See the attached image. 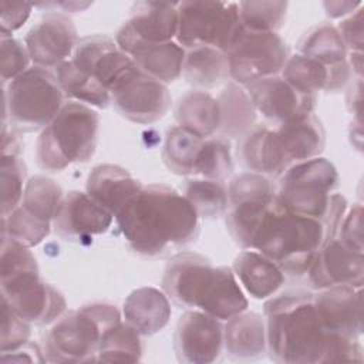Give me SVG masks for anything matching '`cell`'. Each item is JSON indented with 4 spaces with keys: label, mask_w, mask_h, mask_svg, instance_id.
Instances as JSON below:
<instances>
[{
    "label": "cell",
    "mask_w": 364,
    "mask_h": 364,
    "mask_svg": "<svg viewBox=\"0 0 364 364\" xmlns=\"http://www.w3.org/2000/svg\"><path fill=\"white\" fill-rule=\"evenodd\" d=\"M128 246L145 257H162L192 243L199 216L183 193L165 183H151L115 215Z\"/></svg>",
    "instance_id": "1"
},
{
    "label": "cell",
    "mask_w": 364,
    "mask_h": 364,
    "mask_svg": "<svg viewBox=\"0 0 364 364\" xmlns=\"http://www.w3.org/2000/svg\"><path fill=\"white\" fill-rule=\"evenodd\" d=\"M162 287L178 306L226 321L247 310L249 301L229 266H213L198 253L182 252L166 263Z\"/></svg>",
    "instance_id": "2"
},
{
    "label": "cell",
    "mask_w": 364,
    "mask_h": 364,
    "mask_svg": "<svg viewBox=\"0 0 364 364\" xmlns=\"http://www.w3.org/2000/svg\"><path fill=\"white\" fill-rule=\"evenodd\" d=\"M269 357L283 364H321L328 333L323 328L313 294L289 290L263 306Z\"/></svg>",
    "instance_id": "3"
},
{
    "label": "cell",
    "mask_w": 364,
    "mask_h": 364,
    "mask_svg": "<svg viewBox=\"0 0 364 364\" xmlns=\"http://www.w3.org/2000/svg\"><path fill=\"white\" fill-rule=\"evenodd\" d=\"M324 245L321 220L291 213L274 203L262 222L252 249L273 260L284 274L304 276L314 255Z\"/></svg>",
    "instance_id": "4"
},
{
    "label": "cell",
    "mask_w": 364,
    "mask_h": 364,
    "mask_svg": "<svg viewBox=\"0 0 364 364\" xmlns=\"http://www.w3.org/2000/svg\"><path fill=\"white\" fill-rule=\"evenodd\" d=\"M98 129L97 111L81 102H65L37 138V165L48 172H61L71 164L88 162L97 148Z\"/></svg>",
    "instance_id": "5"
},
{
    "label": "cell",
    "mask_w": 364,
    "mask_h": 364,
    "mask_svg": "<svg viewBox=\"0 0 364 364\" xmlns=\"http://www.w3.org/2000/svg\"><path fill=\"white\" fill-rule=\"evenodd\" d=\"M121 321L119 310L108 303H91L63 313L44 337L48 363H91L102 336Z\"/></svg>",
    "instance_id": "6"
},
{
    "label": "cell",
    "mask_w": 364,
    "mask_h": 364,
    "mask_svg": "<svg viewBox=\"0 0 364 364\" xmlns=\"http://www.w3.org/2000/svg\"><path fill=\"white\" fill-rule=\"evenodd\" d=\"M4 87V122L16 132L46 128L60 112L64 92L55 73L33 65Z\"/></svg>",
    "instance_id": "7"
},
{
    "label": "cell",
    "mask_w": 364,
    "mask_h": 364,
    "mask_svg": "<svg viewBox=\"0 0 364 364\" xmlns=\"http://www.w3.org/2000/svg\"><path fill=\"white\" fill-rule=\"evenodd\" d=\"M337 185L336 166L328 159L317 156L291 164L279 176L274 198L283 209L291 213L321 220Z\"/></svg>",
    "instance_id": "8"
},
{
    "label": "cell",
    "mask_w": 364,
    "mask_h": 364,
    "mask_svg": "<svg viewBox=\"0 0 364 364\" xmlns=\"http://www.w3.org/2000/svg\"><path fill=\"white\" fill-rule=\"evenodd\" d=\"M176 9L175 41L185 50L212 47L226 53L243 30L237 3L195 0L178 3Z\"/></svg>",
    "instance_id": "9"
},
{
    "label": "cell",
    "mask_w": 364,
    "mask_h": 364,
    "mask_svg": "<svg viewBox=\"0 0 364 364\" xmlns=\"http://www.w3.org/2000/svg\"><path fill=\"white\" fill-rule=\"evenodd\" d=\"M226 55L230 80L245 87L257 80L279 75L290 53L286 41L277 33L243 28Z\"/></svg>",
    "instance_id": "10"
},
{
    "label": "cell",
    "mask_w": 364,
    "mask_h": 364,
    "mask_svg": "<svg viewBox=\"0 0 364 364\" xmlns=\"http://www.w3.org/2000/svg\"><path fill=\"white\" fill-rule=\"evenodd\" d=\"M1 296L16 314L34 326L53 324L67 307L64 296L40 277L38 269L1 277Z\"/></svg>",
    "instance_id": "11"
},
{
    "label": "cell",
    "mask_w": 364,
    "mask_h": 364,
    "mask_svg": "<svg viewBox=\"0 0 364 364\" xmlns=\"http://www.w3.org/2000/svg\"><path fill=\"white\" fill-rule=\"evenodd\" d=\"M111 104L128 121L146 125L162 119L172 100L165 84L138 68L111 91Z\"/></svg>",
    "instance_id": "12"
},
{
    "label": "cell",
    "mask_w": 364,
    "mask_h": 364,
    "mask_svg": "<svg viewBox=\"0 0 364 364\" xmlns=\"http://www.w3.org/2000/svg\"><path fill=\"white\" fill-rule=\"evenodd\" d=\"M176 357L188 364H209L223 353V324L196 309L186 310L178 320L173 334Z\"/></svg>",
    "instance_id": "13"
},
{
    "label": "cell",
    "mask_w": 364,
    "mask_h": 364,
    "mask_svg": "<svg viewBox=\"0 0 364 364\" xmlns=\"http://www.w3.org/2000/svg\"><path fill=\"white\" fill-rule=\"evenodd\" d=\"M70 60L81 71L100 81L109 94L122 80L138 70L135 61L118 48L115 40L104 34L78 40Z\"/></svg>",
    "instance_id": "14"
},
{
    "label": "cell",
    "mask_w": 364,
    "mask_h": 364,
    "mask_svg": "<svg viewBox=\"0 0 364 364\" xmlns=\"http://www.w3.org/2000/svg\"><path fill=\"white\" fill-rule=\"evenodd\" d=\"M178 3L138 1L132 7L131 17L115 34L118 48L127 53L139 43L173 41L178 33Z\"/></svg>",
    "instance_id": "15"
},
{
    "label": "cell",
    "mask_w": 364,
    "mask_h": 364,
    "mask_svg": "<svg viewBox=\"0 0 364 364\" xmlns=\"http://www.w3.org/2000/svg\"><path fill=\"white\" fill-rule=\"evenodd\" d=\"M78 36L74 23L64 14L48 13L26 34L24 46L37 67L57 68L73 57Z\"/></svg>",
    "instance_id": "16"
},
{
    "label": "cell",
    "mask_w": 364,
    "mask_h": 364,
    "mask_svg": "<svg viewBox=\"0 0 364 364\" xmlns=\"http://www.w3.org/2000/svg\"><path fill=\"white\" fill-rule=\"evenodd\" d=\"M306 277L309 286L314 290L336 286L361 289L364 283V256L337 237L331 239L317 250Z\"/></svg>",
    "instance_id": "17"
},
{
    "label": "cell",
    "mask_w": 364,
    "mask_h": 364,
    "mask_svg": "<svg viewBox=\"0 0 364 364\" xmlns=\"http://www.w3.org/2000/svg\"><path fill=\"white\" fill-rule=\"evenodd\" d=\"M245 88L256 112L277 125L313 114L316 107V95L299 92L280 74L257 80Z\"/></svg>",
    "instance_id": "18"
},
{
    "label": "cell",
    "mask_w": 364,
    "mask_h": 364,
    "mask_svg": "<svg viewBox=\"0 0 364 364\" xmlns=\"http://www.w3.org/2000/svg\"><path fill=\"white\" fill-rule=\"evenodd\" d=\"M114 219L87 192L70 191L63 198L53 228L61 239L80 243L108 232Z\"/></svg>",
    "instance_id": "19"
},
{
    "label": "cell",
    "mask_w": 364,
    "mask_h": 364,
    "mask_svg": "<svg viewBox=\"0 0 364 364\" xmlns=\"http://www.w3.org/2000/svg\"><path fill=\"white\" fill-rule=\"evenodd\" d=\"M317 317L328 334L360 338L363 334V293L351 286H336L313 294Z\"/></svg>",
    "instance_id": "20"
},
{
    "label": "cell",
    "mask_w": 364,
    "mask_h": 364,
    "mask_svg": "<svg viewBox=\"0 0 364 364\" xmlns=\"http://www.w3.org/2000/svg\"><path fill=\"white\" fill-rule=\"evenodd\" d=\"M142 189V183L125 168L101 164L94 166L87 179V193L114 218Z\"/></svg>",
    "instance_id": "21"
},
{
    "label": "cell",
    "mask_w": 364,
    "mask_h": 364,
    "mask_svg": "<svg viewBox=\"0 0 364 364\" xmlns=\"http://www.w3.org/2000/svg\"><path fill=\"white\" fill-rule=\"evenodd\" d=\"M237 156L249 172L266 178H279L290 165L284 158L276 131L267 127H255L239 144Z\"/></svg>",
    "instance_id": "22"
},
{
    "label": "cell",
    "mask_w": 364,
    "mask_h": 364,
    "mask_svg": "<svg viewBox=\"0 0 364 364\" xmlns=\"http://www.w3.org/2000/svg\"><path fill=\"white\" fill-rule=\"evenodd\" d=\"M223 350L239 361L259 360L267 353L264 317L256 311H242L223 324Z\"/></svg>",
    "instance_id": "23"
},
{
    "label": "cell",
    "mask_w": 364,
    "mask_h": 364,
    "mask_svg": "<svg viewBox=\"0 0 364 364\" xmlns=\"http://www.w3.org/2000/svg\"><path fill=\"white\" fill-rule=\"evenodd\" d=\"M237 282L256 300H264L284 284V272L269 257L253 249L240 252L232 266Z\"/></svg>",
    "instance_id": "24"
},
{
    "label": "cell",
    "mask_w": 364,
    "mask_h": 364,
    "mask_svg": "<svg viewBox=\"0 0 364 364\" xmlns=\"http://www.w3.org/2000/svg\"><path fill=\"white\" fill-rule=\"evenodd\" d=\"M274 131L289 165L320 156L326 145L324 127L314 114L280 124Z\"/></svg>",
    "instance_id": "25"
},
{
    "label": "cell",
    "mask_w": 364,
    "mask_h": 364,
    "mask_svg": "<svg viewBox=\"0 0 364 364\" xmlns=\"http://www.w3.org/2000/svg\"><path fill=\"white\" fill-rule=\"evenodd\" d=\"M122 314L141 336L161 331L171 318V303L165 291L155 287H139L124 301Z\"/></svg>",
    "instance_id": "26"
},
{
    "label": "cell",
    "mask_w": 364,
    "mask_h": 364,
    "mask_svg": "<svg viewBox=\"0 0 364 364\" xmlns=\"http://www.w3.org/2000/svg\"><path fill=\"white\" fill-rule=\"evenodd\" d=\"M125 54L135 61L142 73L166 85L182 75L186 50L173 40L152 44L139 43Z\"/></svg>",
    "instance_id": "27"
},
{
    "label": "cell",
    "mask_w": 364,
    "mask_h": 364,
    "mask_svg": "<svg viewBox=\"0 0 364 364\" xmlns=\"http://www.w3.org/2000/svg\"><path fill=\"white\" fill-rule=\"evenodd\" d=\"M216 100L220 115L219 136H223L228 141L242 139L255 128L257 112L243 85L229 81Z\"/></svg>",
    "instance_id": "28"
},
{
    "label": "cell",
    "mask_w": 364,
    "mask_h": 364,
    "mask_svg": "<svg viewBox=\"0 0 364 364\" xmlns=\"http://www.w3.org/2000/svg\"><path fill=\"white\" fill-rule=\"evenodd\" d=\"M178 127L202 138H212L219 131V104L215 97L203 90H192L183 94L175 107Z\"/></svg>",
    "instance_id": "29"
},
{
    "label": "cell",
    "mask_w": 364,
    "mask_h": 364,
    "mask_svg": "<svg viewBox=\"0 0 364 364\" xmlns=\"http://www.w3.org/2000/svg\"><path fill=\"white\" fill-rule=\"evenodd\" d=\"M183 78L200 88H213L230 78L226 53L212 47L186 50L182 68Z\"/></svg>",
    "instance_id": "30"
},
{
    "label": "cell",
    "mask_w": 364,
    "mask_h": 364,
    "mask_svg": "<svg viewBox=\"0 0 364 364\" xmlns=\"http://www.w3.org/2000/svg\"><path fill=\"white\" fill-rule=\"evenodd\" d=\"M299 53L328 68H336L348 63V51L336 26L330 23H321L307 30L299 41Z\"/></svg>",
    "instance_id": "31"
},
{
    "label": "cell",
    "mask_w": 364,
    "mask_h": 364,
    "mask_svg": "<svg viewBox=\"0 0 364 364\" xmlns=\"http://www.w3.org/2000/svg\"><path fill=\"white\" fill-rule=\"evenodd\" d=\"M57 81L65 97L88 107L107 108L111 104L109 91L94 77L81 71L71 60L55 68Z\"/></svg>",
    "instance_id": "32"
},
{
    "label": "cell",
    "mask_w": 364,
    "mask_h": 364,
    "mask_svg": "<svg viewBox=\"0 0 364 364\" xmlns=\"http://www.w3.org/2000/svg\"><path fill=\"white\" fill-rule=\"evenodd\" d=\"M203 141L178 125L168 129L162 148V159L166 168L176 175L195 176Z\"/></svg>",
    "instance_id": "33"
},
{
    "label": "cell",
    "mask_w": 364,
    "mask_h": 364,
    "mask_svg": "<svg viewBox=\"0 0 364 364\" xmlns=\"http://www.w3.org/2000/svg\"><path fill=\"white\" fill-rule=\"evenodd\" d=\"M336 68H328L321 63L297 53L289 57L280 75L299 92L306 95H316V92L327 90L330 75Z\"/></svg>",
    "instance_id": "34"
},
{
    "label": "cell",
    "mask_w": 364,
    "mask_h": 364,
    "mask_svg": "<svg viewBox=\"0 0 364 364\" xmlns=\"http://www.w3.org/2000/svg\"><path fill=\"white\" fill-rule=\"evenodd\" d=\"M141 337L129 323L119 321L102 336L97 351V361H139L144 353Z\"/></svg>",
    "instance_id": "35"
},
{
    "label": "cell",
    "mask_w": 364,
    "mask_h": 364,
    "mask_svg": "<svg viewBox=\"0 0 364 364\" xmlns=\"http://www.w3.org/2000/svg\"><path fill=\"white\" fill-rule=\"evenodd\" d=\"M64 192L61 186L51 178L33 176L24 186V193L20 206L33 216L53 223L57 210L63 202Z\"/></svg>",
    "instance_id": "36"
},
{
    "label": "cell",
    "mask_w": 364,
    "mask_h": 364,
    "mask_svg": "<svg viewBox=\"0 0 364 364\" xmlns=\"http://www.w3.org/2000/svg\"><path fill=\"white\" fill-rule=\"evenodd\" d=\"M183 195L199 218L215 219L228 210V188L222 181L205 178L188 179Z\"/></svg>",
    "instance_id": "37"
},
{
    "label": "cell",
    "mask_w": 364,
    "mask_h": 364,
    "mask_svg": "<svg viewBox=\"0 0 364 364\" xmlns=\"http://www.w3.org/2000/svg\"><path fill=\"white\" fill-rule=\"evenodd\" d=\"M239 17L243 28L260 33H277L286 20V1H240Z\"/></svg>",
    "instance_id": "38"
},
{
    "label": "cell",
    "mask_w": 364,
    "mask_h": 364,
    "mask_svg": "<svg viewBox=\"0 0 364 364\" xmlns=\"http://www.w3.org/2000/svg\"><path fill=\"white\" fill-rule=\"evenodd\" d=\"M232 171L233 159L229 141L219 135L206 138L196 164L195 176L223 182Z\"/></svg>",
    "instance_id": "39"
},
{
    "label": "cell",
    "mask_w": 364,
    "mask_h": 364,
    "mask_svg": "<svg viewBox=\"0 0 364 364\" xmlns=\"http://www.w3.org/2000/svg\"><path fill=\"white\" fill-rule=\"evenodd\" d=\"M51 228L53 223L33 216L23 206L16 208L11 213L1 218V235L27 247L41 243L48 236Z\"/></svg>",
    "instance_id": "40"
},
{
    "label": "cell",
    "mask_w": 364,
    "mask_h": 364,
    "mask_svg": "<svg viewBox=\"0 0 364 364\" xmlns=\"http://www.w3.org/2000/svg\"><path fill=\"white\" fill-rule=\"evenodd\" d=\"M26 183V165L20 155H1V218L7 216L20 206Z\"/></svg>",
    "instance_id": "41"
},
{
    "label": "cell",
    "mask_w": 364,
    "mask_h": 364,
    "mask_svg": "<svg viewBox=\"0 0 364 364\" xmlns=\"http://www.w3.org/2000/svg\"><path fill=\"white\" fill-rule=\"evenodd\" d=\"M274 186L272 181L255 172L236 175L228 186V205L250 199H273Z\"/></svg>",
    "instance_id": "42"
},
{
    "label": "cell",
    "mask_w": 364,
    "mask_h": 364,
    "mask_svg": "<svg viewBox=\"0 0 364 364\" xmlns=\"http://www.w3.org/2000/svg\"><path fill=\"white\" fill-rule=\"evenodd\" d=\"M0 70L3 85L14 80L30 67V55L26 46L13 37H0Z\"/></svg>",
    "instance_id": "43"
},
{
    "label": "cell",
    "mask_w": 364,
    "mask_h": 364,
    "mask_svg": "<svg viewBox=\"0 0 364 364\" xmlns=\"http://www.w3.org/2000/svg\"><path fill=\"white\" fill-rule=\"evenodd\" d=\"M31 324L16 314L11 307L1 301V338L0 351H10L28 341Z\"/></svg>",
    "instance_id": "44"
},
{
    "label": "cell",
    "mask_w": 364,
    "mask_h": 364,
    "mask_svg": "<svg viewBox=\"0 0 364 364\" xmlns=\"http://www.w3.org/2000/svg\"><path fill=\"white\" fill-rule=\"evenodd\" d=\"M363 360L364 353L358 338L328 334L323 363H361Z\"/></svg>",
    "instance_id": "45"
},
{
    "label": "cell",
    "mask_w": 364,
    "mask_h": 364,
    "mask_svg": "<svg viewBox=\"0 0 364 364\" xmlns=\"http://www.w3.org/2000/svg\"><path fill=\"white\" fill-rule=\"evenodd\" d=\"M337 239L350 249L363 253V208L360 203L353 205L341 220Z\"/></svg>",
    "instance_id": "46"
},
{
    "label": "cell",
    "mask_w": 364,
    "mask_h": 364,
    "mask_svg": "<svg viewBox=\"0 0 364 364\" xmlns=\"http://www.w3.org/2000/svg\"><path fill=\"white\" fill-rule=\"evenodd\" d=\"M0 37H11L30 17L33 4L24 1H1L0 3Z\"/></svg>",
    "instance_id": "47"
},
{
    "label": "cell",
    "mask_w": 364,
    "mask_h": 364,
    "mask_svg": "<svg viewBox=\"0 0 364 364\" xmlns=\"http://www.w3.org/2000/svg\"><path fill=\"white\" fill-rule=\"evenodd\" d=\"M348 53H363V6L336 26Z\"/></svg>",
    "instance_id": "48"
},
{
    "label": "cell",
    "mask_w": 364,
    "mask_h": 364,
    "mask_svg": "<svg viewBox=\"0 0 364 364\" xmlns=\"http://www.w3.org/2000/svg\"><path fill=\"white\" fill-rule=\"evenodd\" d=\"M346 210H347L346 198L340 193H331L327 212L321 219V223L324 228V243L337 237L338 228L346 215Z\"/></svg>",
    "instance_id": "49"
},
{
    "label": "cell",
    "mask_w": 364,
    "mask_h": 364,
    "mask_svg": "<svg viewBox=\"0 0 364 364\" xmlns=\"http://www.w3.org/2000/svg\"><path fill=\"white\" fill-rule=\"evenodd\" d=\"M0 360L3 363H10V361H16V363H21V361L44 363V361H47V357L36 343L28 340V341H26L24 344H21L20 347H17L14 350L3 351Z\"/></svg>",
    "instance_id": "50"
},
{
    "label": "cell",
    "mask_w": 364,
    "mask_h": 364,
    "mask_svg": "<svg viewBox=\"0 0 364 364\" xmlns=\"http://www.w3.org/2000/svg\"><path fill=\"white\" fill-rule=\"evenodd\" d=\"M326 13L331 18L344 17L347 14H353L355 9H360L363 4L360 1H324L323 3Z\"/></svg>",
    "instance_id": "51"
}]
</instances>
